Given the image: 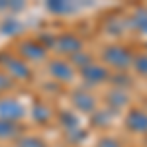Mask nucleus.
Wrapping results in <instances>:
<instances>
[{
  "instance_id": "3",
  "label": "nucleus",
  "mask_w": 147,
  "mask_h": 147,
  "mask_svg": "<svg viewBox=\"0 0 147 147\" xmlns=\"http://www.w3.org/2000/svg\"><path fill=\"white\" fill-rule=\"evenodd\" d=\"M82 43H80V39L77 35H61L59 39H57V49L59 51H63V53H79Z\"/></svg>"
},
{
  "instance_id": "18",
  "label": "nucleus",
  "mask_w": 147,
  "mask_h": 147,
  "mask_svg": "<svg viewBox=\"0 0 147 147\" xmlns=\"http://www.w3.org/2000/svg\"><path fill=\"white\" fill-rule=\"evenodd\" d=\"M96 147H120V145H118V141H116V139H110V137H106V139H102V141H100V143H98Z\"/></svg>"
},
{
  "instance_id": "6",
  "label": "nucleus",
  "mask_w": 147,
  "mask_h": 147,
  "mask_svg": "<svg viewBox=\"0 0 147 147\" xmlns=\"http://www.w3.org/2000/svg\"><path fill=\"white\" fill-rule=\"evenodd\" d=\"M49 73H51L57 80H71L73 79V69H71V65L65 63V61H53L51 67H49Z\"/></svg>"
},
{
  "instance_id": "12",
  "label": "nucleus",
  "mask_w": 147,
  "mask_h": 147,
  "mask_svg": "<svg viewBox=\"0 0 147 147\" xmlns=\"http://www.w3.org/2000/svg\"><path fill=\"white\" fill-rule=\"evenodd\" d=\"M16 131H18V127L12 124V122L0 120V137H10V136H14Z\"/></svg>"
},
{
  "instance_id": "17",
  "label": "nucleus",
  "mask_w": 147,
  "mask_h": 147,
  "mask_svg": "<svg viewBox=\"0 0 147 147\" xmlns=\"http://www.w3.org/2000/svg\"><path fill=\"white\" fill-rule=\"evenodd\" d=\"M136 65H137V71L141 73V75H147V57L141 55L136 59Z\"/></svg>"
},
{
  "instance_id": "13",
  "label": "nucleus",
  "mask_w": 147,
  "mask_h": 147,
  "mask_svg": "<svg viewBox=\"0 0 147 147\" xmlns=\"http://www.w3.org/2000/svg\"><path fill=\"white\" fill-rule=\"evenodd\" d=\"M134 24H136L141 32H145V34H147V12H139V14H136Z\"/></svg>"
},
{
  "instance_id": "15",
  "label": "nucleus",
  "mask_w": 147,
  "mask_h": 147,
  "mask_svg": "<svg viewBox=\"0 0 147 147\" xmlns=\"http://www.w3.org/2000/svg\"><path fill=\"white\" fill-rule=\"evenodd\" d=\"M61 120H63V124L67 125L69 129H75V127H77V124H79L77 116H73V114H63V116H61Z\"/></svg>"
},
{
  "instance_id": "5",
  "label": "nucleus",
  "mask_w": 147,
  "mask_h": 147,
  "mask_svg": "<svg viewBox=\"0 0 147 147\" xmlns=\"http://www.w3.org/2000/svg\"><path fill=\"white\" fill-rule=\"evenodd\" d=\"M82 77L88 80V82H102V80L108 77V71L102 67V65H94V63H90L88 67L82 69Z\"/></svg>"
},
{
  "instance_id": "1",
  "label": "nucleus",
  "mask_w": 147,
  "mask_h": 147,
  "mask_svg": "<svg viewBox=\"0 0 147 147\" xmlns=\"http://www.w3.org/2000/svg\"><path fill=\"white\" fill-rule=\"evenodd\" d=\"M104 59H106V63H110L116 69H125V67H129V63H131V53L125 47L116 45V47H108L106 49Z\"/></svg>"
},
{
  "instance_id": "16",
  "label": "nucleus",
  "mask_w": 147,
  "mask_h": 147,
  "mask_svg": "<svg viewBox=\"0 0 147 147\" xmlns=\"http://www.w3.org/2000/svg\"><path fill=\"white\" fill-rule=\"evenodd\" d=\"M20 147H45L41 143V139H35V137H26L20 141Z\"/></svg>"
},
{
  "instance_id": "9",
  "label": "nucleus",
  "mask_w": 147,
  "mask_h": 147,
  "mask_svg": "<svg viewBox=\"0 0 147 147\" xmlns=\"http://www.w3.org/2000/svg\"><path fill=\"white\" fill-rule=\"evenodd\" d=\"M8 69L14 71V75L20 77V79H28V77H30V69L26 67L24 63L16 61V59H8Z\"/></svg>"
},
{
  "instance_id": "2",
  "label": "nucleus",
  "mask_w": 147,
  "mask_h": 147,
  "mask_svg": "<svg viewBox=\"0 0 147 147\" xmlns=\"http://www.w3.org/2000/svg\"><path fill=\"white\" fill-rule=\"evenodd\" d=\"M24 108L18 100H12V98H6V100L0 102V120L4 122H14L18 118H22Z\"/></svg>"
},
{
  "instance_id": "14",
  "label": "nucleus",
  "mask_w": 147,
  "mask_h": 147,
  "mask_svg": "<svg viewBox=\"0 0 147 147\" xmlns=\"http://www.w3.org/2000/svg\"><path fill=\"white\" fill-rule=\"evenodd\" d=\"M47 8H49L51 12H57V14H59V12H67L71 6H69L67 2H61V0H53V2H49V4H47Z\"/></svg>"
},
{
  "instance_id": "19",
  "label": "nucleus",
  "mask_w": 147,
  "mask_h": 147,
  "mask_svg": "<svg viewBox=\"0 0 147 147\" xmlns=\"http://www.w3.org/2000/svg\"><path fill=\"white\" fill-rule=\"evenodd\" d=\"M10 86H12V82L6 79V77H4L2 73H0V92H2V90H8Z\"/></svg>"
},
{
  "instance_id": "8",
  "label": "nucleus",
  "mask_w": 147,
  "mask_h": 147,
  "mask_svg": "<svg viewBox=\"0 0 147 147\" xmlns=\"http://www.w3.org/2000/svg\"><path fill=\"white\" fill-rule=\"evenodd\" d=\"M73 102H75V106L79 110H82V112H92L94 106H96V100L92 98L90 94H86V92H77L73 96Z\"/></svg>"
},
{
  "instance_id": "4",
  "label": "nucleus",
  "mask_w": 147,
  "mask_h": 147,
  "mask_svg": "<svg viewBox=\"0 0 147 147\" xmlns=\"http://www.w3.org/2000/svg\"><path fill=\"white\" fill-rule=\"evenodd\" d=\"M127 127L134 131H147V112L143 110H131L127 114Z\"/></svg>"
},
{
  "instance_id": "10",
  "label": "nucleus",
  "mask_w": 147,
  "mask_h": 147,
  "mask_svg": "<svg viewBox=\"0 0 147 147\" xmlns=\"http://www.w3.org/2000/svg\"><path fill=\"white\" fill-rule=\"evenodd\" d=\"M20 30H22V26H20V22H18V20H14V18L4 20V22H2V26H0V32H2V34H6V35H16Z\"/></svg>"
},
{
  "instance_id": "11",
  "label": "nucleus",
  "mask_w": 147,
  "mask_h": 147,
  "mask_svg": "<svg viewBox=\"0 0 147 147\" xmlns=\"http://www.w3.org/2000/svg\"><path fill=\"white\" fill-rule=\"evenodd\" d=\"M51 118V112H49V108L47 106H43V104H37L34 108V120H37V122H47Z\"/></svg>"
},
{
  "instance_id": "7",
  "label": "nucleus",
  "mask_w": 147,
  "mask_h": 147,
  "mask_svg": "<svg viewBox=\"0 0 147 147\" xmlns=\"http://www.w3.org/2000/svg\"><path fill=\"white\" fill-rule=\"evenodd\" d=\"M20 49H22L24 55L30 57V59H43L45 57V47L35 43V41H24Z\"/></svg>"
}]
</instances>
